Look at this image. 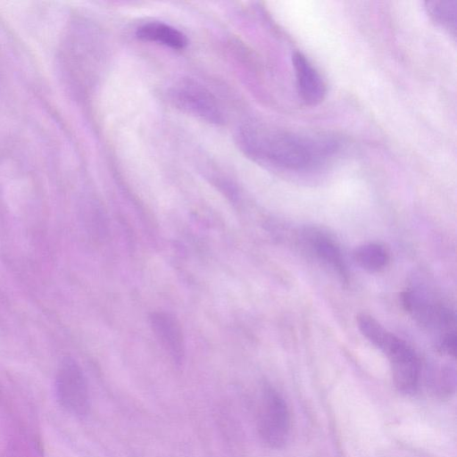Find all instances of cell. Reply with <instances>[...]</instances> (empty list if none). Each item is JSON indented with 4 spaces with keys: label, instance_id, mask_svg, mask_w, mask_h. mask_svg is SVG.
<instances>
[{
    "label": "cell",
    "instance_id": "9c48e42d",
    "mask_svg": "<svg viewBox=\"0 0 457 457\" xmlns=\"http://www.w3.org/2000/svg\"><path fill=\"white\" fill-rule=\"evenodd\" d=\"M303 238L317 258L333 269L343 281L348 280L341 251L329 236L316 228H307L303 231Z\"/></svg>",
    "mask_w": 457,
    "mask_h": 457
},
{
    "label": "cell",
    "instance_id": "ba28073f",
    "mask_svg": "<svg viewBox=\"0 0 457 457\" xmlns=\"http://www.w3.org/2000/svg\"><path fill=\"white\" fill-rule=\"evenodd\" d=\"M297 93L308 105L320 104L326 96V85L312 64L301 52L292 55Z\"/></svg>",
    "mask_w": 457,
    "mask_h": 457
},
{
    "label": "cell",
    "instance_id": "7c38bea8",
    "mask_svg": "<svg viewBox=\"0 0 457 457\" xmlns=\"http://www.w3.org/2000/svg\"><path fill=\"white\" fill-rule=\"evenodd\" d=\"M426 10L433 22L453 37L456 35V1H428Z\"/></svg>",
    "mask_w": 457,
    "mask_h": 457
},
{
    "label": "cell",
    "instance_id": "30bf717a",
    "mask_svg": "<svg viewBox=\"0 0 457 457\" xmlns=\"http://www.w3.org/2000/svg\"><path fill=\"white\" fill-rule=\"evenodd\" d=\"M137 37L142 40L157 42L175 49L184 48L187 45V38L184 33L158 21L140 26L137 30Z\"/></svg>",
    "mask_w": 457,
    "mask_h": 457
},
{
    "label": "cell",
    "instance_id": "52a82bcc",
    "mask_svg": "<svg viewBox=\"0 0 457 457\" xmlns=\"http://www.w3.org/2000/svg\"><path fill=\"white\" fill-rule=\"evenodd\" d=\"M150 325L161 345L172 361L180 366L185 358V339L178 320L165 312H153Z\"/></svg>",
    "mask_w": 457,
    "mask_h": 457
},
{
    "label": "cell",
    "instance_id": "5b68a950",
    "mask_svg": "<svg viewBox=\"0 0 457 457\" xmlns=\"http://www.w3.org/2000/svg\"><path fill=\"white\" fill-rule=\"evenodd\" d=\"M171 96L175 104L188 113L212 123L223 120L214 96L195 81L180 82L174 87Z\"/></svg>",
    "mask_w": 457,
    "mask_h": 457
},
{
    "label": "cell",
    "instance_id": "4fadbf2b",
    "mask_svg": "<svg viewBox=\"0 0 457 457\" xmlns=\"http://www.w3.org/2000/svg\"><path fill=\"white\" fill-rule=\"evenodd\" d=\"M436 346L440 353L454 356L456 353L455 331L453 330L442 334L438 338Z\"/></svg>",
    "mask_w": 457,
    "mask_h": 457
},
{
    "label": "cell",
    "instance_id": "6da1fadb",
    "mask_svg": "<svg viewBox=\"0 0 457 457\" xmlns=\"http://www.w3.org/2000/svg\"><path fill=\"white\" fill-rule=\"evenodd\" d=\"M242 148L257 160L290 170H303L319 165L337 149L333 139L247 124L239 132Z\"/></svg>",
    "mask_w": 457,
    "mask_h": 457
},
{
    "label": "cell",
    "instance_id": "3957f363",
    "mask_svg": "<svg viewBox=\"0 0 457 457\" xmlns=\"http://www.w3.org/2000/svg\"><path fill=\"white\" fill-rule=\"evenodd\" d=\"M262 440L270 447L279 448L287 441L290 418L286 402L272 387L263 389L257 419Z\"/></svg>",
    "mask_w": 457,
    "mask_h": 457
},
{
    "label": "cell",
    "instance_id": "8fae6325",
    "mask_svg": "<svg viewBox=\"0 0 457 457\" xmlns=\"http://www.w3.org/2000/svg\"><path fill=\"white\" fill-rule=\"evenodd\" d=\"M356 263L369 272L383 270L389 260L386 250L379 244L368 243L358 246L353 252Z\"/></svg>",
    "mask_w": 457,
    "mask_h": 457
},
{
    "label": "cell",
    "instance_id": "8992f818",
    "mask_svg": "<svg viewBox=\"0 0 457 457\" xmlns=\"http://www.w3.org/2000/svg\"><path fill=\"white\" fill-rule=\"evenodd\" d=\"M385 354L389 360L397 389L405 394L414 393L419 385L420 365L411 347L399 338Z\"/></svg>",
    "mask_w": 457,
    "mask_h": 457
},
{
    "label": "cell",
    "instance_id": "7a4b0ae2",
    "mask_svg": "<svg viewBox=\"0 0 457 457\" xmlns=\"http://www.w3.org/2000/svg\"><path fill=\"white\" fill-rule=\"evenodd\" d=\"M55 393L61 406L76 417H84L90 408L84 372L71 357H63L55 377Z\"/></svg>",
    "mask_w": 457,
    "mask_h": 457
},
{
    "label": "cell",
    "instance_id": "277c9868",
    "mask_svg": "<svg viewBox=\"0 0 457 457\" xmlns=\"http://www.w3.org/2000/svg\"><path fill=\"white\" fill-rule=\"evenodd\" d=\"M404 309L422 326L428 329L442 332L453 331L455 318L453 312L418 291L408 290L403 293Z\"/></svg>",
    "mask_w": 457,
    "mask_h": 457
}]
</instances>
